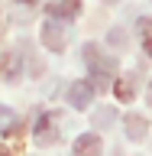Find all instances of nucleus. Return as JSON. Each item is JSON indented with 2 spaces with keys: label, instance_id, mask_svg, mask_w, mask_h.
<instances>
[{
  "label": "nucleus",
  "instance_id": "nucleus-10",
  "mask_svg": "<svg viewBox=\"0 0 152 156\" xmlns=\"http://www.w3.org/2000/svg\"><path fill=\"white\" fill-rule=\"evenodd\" d=\"M13 130H16V111L0 104V133H13Z\"/></svg>",
  "mask_w": 152,
  "mask_h": 156
},
{
  "label": "nucleus",
  "instance_id": "nucleus-4",
  "mask_svg": "<svg viewBox=\"0 0 152 156\" xmlns=\"http://www.w3.org/2000/svg\"><path fill=\"white\" fill-rule=\"evenodd\" d=\"M100 146H104L100 136L87 130V133H81L75 143H71V153H75V156H100Z\"/></svg>",
  "mask_w": 152,
  "mask_h": 156
},
{
  "label": "nucleus",
  "instance_id": "nucleus-7",
  "mask_svg": "<svg viewBox=\"0 0 152 156\" xmlns=\"http://www.w3.org/2000/svg\"><path fill=\"white\" fill-rule=\"evenodd\" d=\"M136 88H139L136 75H123V78H117V81H113V91H117V98H120V101H133Z\"/></svg>",
  "mask_w": 152,
  "mask_h": 156
},
{
  "label": "nucleus",
  "instance_id": "nucleus-12",
  "mask_svg": "<svg viewBox=\"0 0 152 156\" xmlns=\"http://www.w3.org/2000/svg\"><path fill=\"white\" fill-rule=\"evenodd\" d=\"M110 42H113V46H123V42H126V33H123V29H110Z\"/></svg>",
  "mask_w": 152,
  "mask_h": 156
},
{
  "label": "nucleus",
  "instance_id": "nucleus-6",
  "mask_svg": "<svg viewBox=\"0 0 152 156\" xmlns=\"http://www.w3.org/2000/svg\"><path fill=\"white\" fill-rule=\"evenodd\" d=\"M123 127H126V136L130 140H146V130H149V120H146L143 114H126L123 117Z\"/></svg>",
  "mask_w": 152,
  "mask_h": 156
},
{
  "label": "nucleus",
  "instance_id": "nucleus-13",
  "mask_svg": "<svg viewBox=\"0 0 152 156\" xmlns=\"http://www.w3.org/2000/svg\"><path fill=\"white\" fill-rule=\"evenodd\" d=\"M146 98H149V104H152V78H149V91H146Z\"/></svg>",
  "mask_w": 152,
  "mask_h": 156
},
{
  "label": "nucleus",
  "instance_id": "nucleus-2",
  "mask_svg": "<svg viewBox=\"0 0 152 156\" xmlns=\"http://www.w3.org/2000/svg\"><path fill=\"white\" fill-rule=\"evenodd\" d=\"M42 42H46L49 52H65V46H68V26H65V20L49 16L46 26H42Z\"/></svg>",
  "mask_w": 152,
  "mask_h": 156
},
{
  "label": "nucleus",
  "instance_id": "nucleus-8",
  "mask_svg": "<svg viewBox=\"0 0 152 156\" xmlns=\"http://www.w3.org/2000/svg\"><path fill=\"white\" fill-rule=\"evenodd\" d=\"M32 136H36V143H52V140H55V133H52V117H49V114H42L36 120Z\"/></svg>",
  "mask_w": 152,
  "mask_h": 156
},
{
  "label": "nucleus",
  "instance_id": "nucleus-1",
  "mask_svg": "<svg viewBox=\"0 0 152 156\" xmlns=\"http://www.w3.org/2000/svg\"><path fill=\"white\" fill-rule=\"evenodd\" d=\"M84 62H87V68H91V78H94L97 91L110 88V81L117 78V58L107 55V52H100L94 42H87L84 46Z\"/></svg>",
  "mask_w": 152,
  "mask_h": 156
},
{
  "label": "nucleus",
  "instance_id": "nucleus-3",
  "mask_svg": "<svg viewBox=\"0 0 152 156\" xmlns=\"http://www.w3.org/2000/svg\"><path fill=\"white\" fill-rule=\"evenodd\" d=\"M94 91H97L94 81H84V78H81V81H71V88H68V104L78 107V111H84V107L94 101Z\"/></svg>",
  "mask_w": 152,
  "mask_h": 156
},
{
  "label": "nucleus",
  "instance_id": "nucleus-11",
  "mask_svg": "<svg viewBox=\"0 0 152 156\" xmlns=\"http://www.w3.org/2000/svg\"><path fill=\"white\" fill-rule=\"evenodd\" d=\"M113 107H104V111H100V114L94 117V127H107V124H113Z\"/></svg>",
  "mask_w": 152,
  "mask_h": 156
},
{
  "label": "nucleus",
  "instance_id": "nucleus-9",
  "mask_svg": "<svg viewBox=\"0 0 152 156\" xmlns=\"http://www.w3.org/2000/svg\"><path fill=\"white\" fill-rule=\"evenodd\" d=\"M136 26H139V39H143V52L152 58V20L149 16H139Z\"/></svg>",
  "mask_w": 152,
  "mask_h": 156
},
{
  "label": "nucleus",
  "instance_id": "nucleus-5",
  "mask_svg": "<svg viewBox=\"0 0 152 156\" xmlns=\"http://www.w3.org/2000/svg\"><path fill=\"white\" fill-rule=\"evenodd\" d=\"M49 16H55V20H71L81 13V0H52L46 7Z\"/></svg>",
  "mask_w": 152,
  "mask_h": 156
},
{
  "label": "nucleus",
  "instance_id": "nucleus-14",
  "mask_svg": "<svg viewBox=\"0 0 152 156\" xmlns=\"http://www.w3.org/2000/svg\"><path fill=\"white\" fill-rule=\"evenodd\" d=\"M107 3H117V0H107Z\"/></svg>",
  "mask_w": 152,
  "mask_h": 156
}]
</instances>
